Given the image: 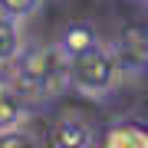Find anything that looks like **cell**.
I'll return each mask as SVG.
<instances>
[{"instance_id": "cell-7", "label": "cell", "mask_w": 148, "mask_h": 148, "mask_svg": "<svg viewBox=\"0 0 148 148\" xmlns=\"http://www.w3.org/2000/svg\"><path fill=\"white\" fill-rule=\"evenodd\" d=\"M27 53V40H23V20L10 16L0 7V69L13 66L16 59Z\"/></svg>"}, {"instance_id": "cell-9", "label": "cell", "mask_w": 148, "mask_h": 148, "mask_svg": "<svg viewBox=\"0 0 148 148\" xmlns=\"http://www.w3.org/2000/svg\"><path fill=\"white\" fill-rule=\"evenodd\" d=\"M0 148H43V142L33 128L16 125V128H3L0 132Z\"/></svg>"}, {"instance_id": "cell-4", "label": "cell", "mask_w": 148, "mask_h": 148, "mask_svg": "<svg viewBox=\"0 0 148 148\" xmlns=\"http://www.w3.org/2000/svg\"><path fill=\"white\" fill-rule=\"evenodd\" d=\"M30 112H33V102L27 99V92L16 86L13 76L0 73V132H3V128L27 125Z\"/></svg>"}, {"instance_id": "cell-6", "label": "cell", "mask_w": 148, "mask_h": 148, "mask_svg": "<svg viewBox=\"0 0 148 148\" xmlns=\"http://www.w3.org/2000/svg\"><path fill=\"white\" fill-rule=\"evenodd\" d=\"M119 49L125 76H142L148 73V33L145 30H125L119 40H112Z\"/></svg>"}, {"instance_id": "cell-1", "label": "cell", "mask_w": 148, "mask_h": 148, "mask_svg": "<svg viewBox=\"0 0 148 148\" xmlns=\"http://www.w3.org/2000/svg\"><path fill=\"white\" fill-rule=\"evenodd\" d=\"M10 76L16 79L27 99L33 106L59 99L69 86V56L63 53L59 43H40V46H27L16 63L10 66Z\"/></svg>"}, {"instance_id": "cell-3", "label": "cell", "mask_w": 148, "mask_h": 148, "mask_svg": "<svg viewBox=\"0 0 148 148\" xmlns=\"http://www.w3.org/2000/svg\"><path fill=\"white\" fill-rule=\"evenodd\" d=\"M99 135L82 115H63L49 125V148H95Z\"/></svg>"}, {"instance_id": "cell-10", "label": "cell", "mask_w": 148, "mask_h": 148, "mask_svg": "<svg viewBox=\"0 0 148 148\" xmlns=\"http://www.w3.org/2000/svg\"><path fill=\"white\" fill-rule=\"evenodd\" d=\"M0 7L10 16H16V20H27V16H33L43 7V0H0Z\"/></svg>"}, {"instance_id": "cell-2", "label": "cell", "mask_w": 148, "mask_h": 148, "mask_svg": "<svg viewBox=\"0 0 148 148\" xmlns=\"http://www.w3.org/2000/svg\"><path fill=\"white\" fill-rule=\"evenodd\" d=\"M122 79H125V69H122L115 43L109 40H99L92 49H86L79 56H69V86L86 99L115 95Z\"/></svg>"}, {"instance_id": "cell-8", "label": "cell", "mask_w": 148, "mask_h": 148, "mask_svg": "<svg viewBox=\"0 0 148 148\" xmlns=\"http://www.w3.org/2000/svg\"><path fill=\"white\" fill-rule=\"evenodd\" d=\"M102 36L95 33L89 23H69V27L59 33V46H63V53L66 56H79V53H86V49H92L95 43H99Z\"/></svg>"}, {"instance_id": "cell-11", "label": "cell", "mask_w": 148, "mask_h": 148, "mask_svg": "<svg viewBox=\"0 0 148 148\" xmlns=\"http://www.w3.org/2000/svg\"><path fill=\"white\" fill-rule=\"evenodd\" d=\"M135 3H142V7H148V0H135Z\"/></svg>"}, {"instance_id": "cell-5", "label": "cell", "mask_w": 148, "mask_h": 148, "mask_svg": "<svg viewBox=\"0 0 148 148\" xmlns=\"http://www.w3.org/2000/svg\"><path fill=\"white\" fill-rule=\"evenodd\" d=\"M95 148H148V122L145 119H115L102 128Z\"/></svg>"}]
</instances>
